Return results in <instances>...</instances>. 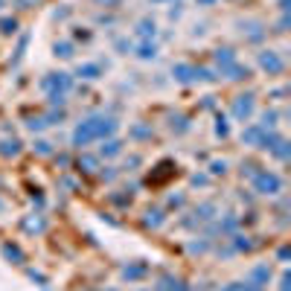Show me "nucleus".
<instances>
[{"mask_svg":"<svg viewBox=\"0 0 291 291\" xmlns=\"http://www.w3.org/2000/svg\"><path fill=\"white\" fill-rule=\"evenodd\" d=\"M137 55H140V58H154V55H157V47L149 44V41H143V44L137 47Z\"/></svg>","mask_w":291,"mask_h":291,"instance_id":"nucleus-10","label":"nucleus"},{"mask_svg":"<svg viewBox=\"0 0 291 291\" xmlns=\"http://www.w3.org/2000/svg\"><path fill=\"white\" fill-rule=\"evenodd\" d=\"M17 152H20V143H17V140H12V143H9V140H6V143H0V154H6V157H9V154H17Z\"/></svg>","mask_w":291,"mask_h":291,"instance_id":"nucleus-15","label":"nucleus"},{"mask_svg":"<svg viewBox=\"0 0 291 291\" xmlns=\"http://www.w3.org/2000/svg\"><path fill=\"white\" fill-rule=\"evenodd\" d=\"M114 131H117V120H111V117H90V120L79 122V128L73 131V146L85 149L87 143L105 140V137L114 134Z\"/></svg>","mask_w":291,"mask_h":291,"instance_id":"nucleus-1","label":"nucleus"},{"mask_svg":"<svg viewBox=\"0 0 291 291\" xmlns=\"http://www.w3.org/2000/svg\"><path fill=\"white\" fill-rule=\"evenodd\" d=\"M17 32V20L15 17H0V35H15Z\"/></svg>","mask_w":291,"mask_h":291,"instance_id":"nucleus-9","label":"nucleus"},{"mask_svg":"<svg viewBox=\"0 0 291 291\" xmlns=\"http://www.w3.org/2000/svg\"><path fill=\"white\" fill-rule=\"evenodd\" d=\"M222 73H227V79H245L248 76V67H242V64H227V67H222Z\"/></svg>","mask_w":291,"mask_h":291,"instance_id":"nucleus-7","label":"nucleus"},{"mask_svg":"<svg viewBox=\"0 0 291 291\" xmlns=\"http://www.w3.org/2000/svg\"><path fill=\"white\" fill-rule=\"evenodd\" d=\"M160 222H163V216H160L157 210H154V213H149V219H146V224H154V227H157Z\"/></svg>","mask_w":291,"mask_h":291,"instance_id":"nucleus-22","label":"nucleus"},{"mask_svg":"<svg viewBox=\"0 0 291 291\" xmlns=\"http://www.w3.org/2000/svg\"><path fill=\"white\" fill-rule=\"evenodd\" d=\"M216 131H219L222 137H227V122H224V120H219V125H216Z\"/></svg>","mask_w":291,"mask_h":291,"instance_id":"nucleus-26","label":"nucleus"},{"mask_svg":"<svg viewBox=\"0 0 291 291\" xmlns=\"http://www.w3.org/2000/svg\"><path fill=\"white\" fill-rule=\"evenodd\" d=\"M160 291H187V289H184L181 280H175V277H163V280H160Z\"/></svg>","mask_w":291,"mask_h":291,"instance_id":"nucleus-8","label":"nucleus"},{"mask_svg":"<svg viewBox=\"0 0 291 291\" xmlns=\"http://www.w3.org/2000/svg\"><path fill=\"white\" fill-rule=\"evenodd\" d=\"M137 32H140L143 38H149V35H154V23H152V20H140V26H137Z\"/></svg>","mask_w":291,"mask_h":291,"instance_id":"nucleus-19","label":"nucleus"},{"mask_svg":"<svg viewBox=\"0 0 291 291\" xmlns=\"http://www.w3.org/2000/svg\"><path fill=\"white\" fill-rule=\"evenodd\" d=\"M216 61H219L222 67H227V64L236 61V55H233V50H219V52H216Z\"/></svg>","mask_w":291,"mask_h":291,"instance_id":"nucleus-11","label":"nucleus"},{"mask_svg":"<svg viewBox=\"0 0 291 291\" xmlns=\"http://www.w3.org/2000/svg\"><path fill=\"white\" fill-rule=\"evenodd\" d=\"M55 55H61V58H70V55H73V44H67V41L55 44Z\"/></svg>","mask_w":291,"mask_h":291,"instance_id":"nucleus-17","label":"nucleus"},{"mask_svg":"<svg viewBox=\"0 0 291 291\" xmlns=\"http://www.w3.org/2000/svg\"><path fill=\"white\" fill-rule=\"evenodd\" d=\"M3 254H6V259L23 262V254H20V248H17V245H3Z\"/></svg>","mask_w":291,"mask_h":291,"instance_id":"nucleus-12","label":"nucleus"},{"mask_svg":"<svg viewBox=\"0 0 291 291\" xmlns=\"http://www.w3.org/2000/svg\"><path fill=\"white\" fill-rule=\"evenodd\" d=\"M198 3H201V6H210V3H216V0H198Z\"/></svg>","mask_w":291,"mask_h":291,"instance_id":"nucleus-28","label":"nucleus"},{"mask_svg":"<svg viewBox=\"0 0 291 291\" xmlns=\"http://www.w3.org/2000/svg\"><path fill=\"white\" fill-rule=\"evenodd\" d=\"M242 137H245L248 143H257V146H259V140H262V128H248Z\"/></svg>","mask_w":291,"mask_h":291,"instance_id":"nucleus-18","label":"nucleus"},{"mask_svg":"<svg viewBox=\"0 0 291 291\" xmlns=\"http://www.w3.org/2000/svg\"><path fill=\"white\" fill-rule=\"evenodd\" d=\"M79 166H85V172H93V169H96V160H93V157H82Z\"/></svg>","mask_w":291,"mask_h":291,"instance_id":"nucleus-21","label":"nucleus"},{"mask_svg":"<svg viewBox=\"0 0 291 291\" xmlns=\"http://www.w3.org/2000/svg\"><path fill=\"white\" fill-rule=\"evenodd\" d=\"M259 67H262V70H268L271 76H277V73H283L286 61H283L274 50H265V52H259Z\"/></svg>","mask_w":291,"mask_h":291,"instance_id":"nucleus-5","label":"nucleus"},{"mask_svg":"<svg viewBox=\"0 0 291 291\" xmlns=\"http://www.w3.org/2000/svg\"><path fill=\"white\" fill-rule=\"evenodd\" d=\"M143 274H146V265H131V268H125V271H122V277H125V280H140Z\"/></svg>","mask_w":291,"mask_h":291,"instance_id":"nucleus-13","label":"nucleus"},{"mask_svg":"<svg viewBox=\"0 0 291 291\" xmlns=\"http://www.w3.org/2000/svg\"><path fill=\"white\" fill-rule=\"evenodd\" d=\"M35 152H38V154H50V143H44V140L35 143Z\"/></svg>","mask_w":291,"mask_h":291,"instance_id":"nucleus-24","label":"nucleus"},{"mask_svg":"<svg viewBox=\"0 0 291 291\" xmlns=\"http://www.w3.org/2000/svg\"><path fill=\"white\" fill-rule=\"evenodd\" d=\"M172 76H175L178 82H195V79H213V76H210V70H204V67H192V64H175V67H172Z\"/></svg>","mask_w":291,"mask_h":291,"instance_id":"nucleus-4","label":"nucleus"},{"mask_svg":"<svg viewBox=\"0 0 291 291\" xmlns=\"http://www.w3.org/2000/svg\"><path fill=\"white\" fill-rule=\"evenodd\" d=\"M251 111H254V96H239V99L233 102V114H236L239 120H248Z\"/></svg>","mask_w":291,"mask_h":291,"instance_id":"nucleus-6","label":"nucleus"},{"mask_svg":"<svg viewBox=\"0 0 291 291\" xmlns=\"http://www.w3.org/2000/svg\"><path fill=\"white\" fill-rule=\"evenodd\" d=\"M134 134H137V137H146V134H149V128H143V125H137V128H134Z\"/></svg>","mask_w":291,"mask_h":291,"instance_id":"nucleus-27","label":"nucleus"},{"mask_svg":"<svg viewBox=\"0 0 291 291\" xmlns=\"http://www.w3.org/2000/svg\"><path fill=\"white\" fill-rule=\"evenodd\" d=\"M254 189H257L259 195H277V192L283 189V181H280V175L262 169V172L254 175Z\"/></svg>","mask_w":291,"mask_h":291,"instance_id":"nucleus-3","label":"nucleus"},{"mask_svg":"<svg viewBox=\"0 0 291 291\" xmlns=\"http://www.w3.org/2000/svg\"><path fill=\"white\" fill-rule=\"evenodd\" d=\"M248 35H251L254 41H257V38H262V26H259V23H248Z\"/></svg>","mask_w":291,"mask_h":291,"instance_id":"nucleus-20","label":"nucleus"},{"mask_svg":"<svg viewBox=\"0 0 291 291\" xmlns=\"http://www.w3.org/2000/svg\"><path fill=\"white\" fill-rule=\"evenodd\" d=\"M79 76H85V79H96V76H99V64H82V67H79Z\"/></svg>","mask_w":291,"mask_h":291,"instance_id":"nucleus-14","label":"nucleus"},{"mask_svg":"<svg viewBox=\"0 0 291 291\" xmlns=\"http://www.w3.org/2000/svg\"><path fill=\"white\" fill-rule=\"evenodd\" d=\"M213 172H216V175H219V172H222V175H224V172H227V163H224V160H222V163H219V160H216V163H213Z\"/></svg>","mask_w":291,"mask_h":291,"instance_id":"nucleus-25","label":"nucleus"},{"mask_svg":"<svg viewBox=\"0 0 291 291\" xmlns=\"http://www.w3.org/2000/svg\"><path fill=\"white\" fill-rule=\"evenodd\" d=\"M0 210H3V204H0Z\"/></svg>","mask_w":291,"mask_h":291,"instance_id":"nucleus-30","label":"nucleus"},{"mask_svg":"<svg viewBox=\"0 0 291 291\" xmlns=\"http://www.w3.org/2000/svg\"><path fill=\"white\" fill-rule=\"evenodd\" d=\"M41 87L47 90V99H50L52 105H61L64 96H67V90H70V76H67V73H50V76L41 82Z\"/></svg>","mask_w":291,"mask_h":291,"instance_id":"nucleus-2","label":"nucleus"},{"mask_svg":"<svg viewBox=\"0 0 291 291\" xmlns=\"http://www.w3.org/2000/svg\"><path fill=\"white\" fill-rule=\"evenodd\" d=\"M99 3H111V6H117V3H120V0H99Z\"/></svg>","mask_w":291,"mask_h":291,"instance_id":"nucleus-29","label":"nucleus"},{"mask_svg":"<svg viewBox=\"0 0 291 291\" xmlns=\"http://www.w3.org/2000/svg\"><path fill=\"white\" fill-rule=\"evenodd\" d=\"M102 154H105V157H114V154H120V140H108V143L102 146Z\"/></svg>","mask_w":291,"mask_h":291,"instance_id":"nucleus-16","label":"nucleus"},{"mask_svg":"<svg viewBox=\"0 0 291 291\" xmlns=\"http://www.w3.org/2000/svg\"><path fill=\"white\" fill-rule=\"evenodd\" d=\"M41 227H44L41 219H29V222H26V230H41Z\"/></svg>","mask_w":291,"mask_h":291,"instance_id":"nucleus-23","label":"nucleus"}]
</instances>
